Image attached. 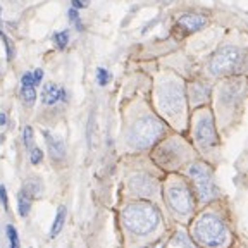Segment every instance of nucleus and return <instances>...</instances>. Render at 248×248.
<instances>
[{
  "label": "nucleus",
  "instance_id": "9d476101",
  "mask_svg": "<svg viewBox=\"0 0 248 248\" xmlns=\"http://www.w3.org/2000/svg\"><path fill=\"white\" fill-rule=\"evenodd\" d=\"M67 93L66 90L54 83H46L42 88V104L45 105H55L59 102H66Z\"/></svg>",
  "mask_w": 248,
  "mask_h": 248
},
{
  "label": "nucleus",
  "instance_id": "c756f323",
  "mask_svg": "<svg viewBox=\"0 0 248 248\" xmlns=\"http://www.w3.org/2000/svg\"><path fill=\"white\" fill-rule=\"evenodd\" d=\"M0 202H2V205H4V209H7V190H5L4 185H0Z\"/></svg>",
  "mask_w": 248,
  "mask_h": 248
},
{
  "label": "nucleus",
  "instance_id": "f3484780",
  "mask_svg": "<svg viewBox=\"0 0 248 248\" xmlns=\"http://www.w3.org/2000/svg\"><path fill=\"white\" fill-rule=\"evenodd\" d=\"M17 209H19V214L23 217H26L28 214H30V209H31V197L24 190H21L19 195H17Z\"/></svg>",
  "mask_w": 248,
  "mask_h": 248
},
{
  "label": "nucleus",
  "instance_id": "4be33fe9",
  "mask_svg": "<svg viewBox=\"0 0 248 248\" xmlns=\"http://www.w3.org/2000/svg\"><path fill=\"white\" fill-rule=\"evenodd\" d=\"M174 243L179 245V247H183V248H197L190 241V238L186 236V234H183V232H178V234H176V236H174Z\"/></svg>",
  "mask_w": 248,
  "mask_h": 248
},
{
  "label": "nucleus",
  "instance_id": "9b49d317",
  "mask_svg": "<svg viewBox=\"0 0 248 248\" xmlns=\"http://www.w3.org/2000/svg\"><path fill=\"white\" fill-rule=\"evenodd\" d=\"M43 136H45V143L48 147V152H50L52 157L57 160L64 159L66 157V145H64V141L48 131H43Z\"/></svg>",
  "mask_w": 248,
  "mask_h": 248
},
{
  "label": "nucleus",
  "instance_id": "5701e85b",
  "mask_svg": "<svg viewBox=\"0 0 248 248\" xmlns=\"http://www.w3.org/2000/svg\"><path fill=\"white\" fill-rule=\"evenodd\" d=\"M7 236L11 241V248H19V238H17V231L14 229V226H7Z\"/></svg>",
  "mask_w": 248,
  "mask_h": 248
},
{
  "label": "nucleus",
  "instance_id": "a878e982",
  "mask_svg": "<svg viewBox=\"0 0 248 248\" xmlns=\"http://www.w3.org/2000/svg\"><path fill=\"white\" fill-rule=\"evenodd\" d=\"M67 16H69V19L73 21L74 24H76L78 30L81 31V30H83V26H81V21H79V14H78L76 9H69V11H67Z\"/></svg>",
  "mask_w": 248,
  "mask_h": 248
},
{
  "label": "nucleus",
  "instance_id": "c85d7f7f",
  "mask_svg": "<svg viewBox=\"0 0 248 248\" xmlns=\"http://www.w3.org/2000/svg\"><path fill=\"white\" fill-rule=\"evenodd\" d=\"M71 4H73V9L79 11V9H86L90 5V0H71Z\"/></svg>",
  "mask_w": 248,
  "mask_h": 248
},
{
  "label": "nucleus",
  "instance_id": "39448f33",
  "mask_svg": "<svg viewBox=\"0 0 248 248\" xmlns=\"http://www.w3.org/2000/svg\"><path fill=\"white\" fill-rule=\"evenodd\" d=\"M190 176L195 183L197 193L202 202H207L217 195V188L214 185V176L212 170L205 166V164L197 162L190 167Z\"/></svg>",
  "mask_w": 248,
  "mask_h": 248
},
{
  "label": "nucleus",
  "instance_id": "6ab92c4d",
  "mask_svg": "<svg viewBox=\"0 0 248 248\" xmlns=\"http://www.w3.org/2000/svg\"><path fill=\"white\" fill-rule=\"evenodd\" d=\"M52 40H54V43L59 46V48H66L67 42H69V31H57V33H54V36H52Z\"/></svg>",
  "mask_w": 248,
  "mask_h": 248
},
{
  "label": "nucleus",
  "instance_id": "4468645a",
  "mask_svg": "<svg viewBox=\"0 0 248 248\" xmlns=\"http://www.w3.org/2000/svg\"><path fill=\"white\" fill-rule=\"evenodd\" d=\"M241 93H243V85H241V83L240 85L229 83V85H226L224 90H222V98H224V102H232V100H236Z\"/></svg>",
  "mask_w": 248,
  "mask_h": 248
},
{
  "label": "nucleus",
  "instance_id": "7c9ffc66",
  "mask_svg": "<svg viewBox=\"0 0 248 248\" xmlns=\"http://www.w3.org/2000/svg\"><path fill=\"white\" fill-rule=\"evenodd\" d=\"M33 78H35L36 85H40V83H42V79H43V71L42 69H35V71H33Z\"/></svg>",
  "mask_w": 248,
  "mask_h": 248
},
{
  "label": "nucleus",
  "instance_id": "2eb2a0df",
  "mask_svg": "<svg viewBox=\"0 0 248 248\" xmlns=\"http://www.w3.org/2000/svg\"><path fill=\"white\" fill-rule=\"evenodd\" d=\"M64 222H66V207H59L57 214H55L54 224H52L50 229V236L55 238L61 232V229L64 228Z\"/></svg>",
  "mask_w": 248,
  "mask_h": 248
},
{
  "label": "nucleus",
  "instance_id": "20e7f679",
  "mask_svg": "<svg viewBox=\"0 0 248 248\" xmlns=\"http://www.w3.org/2000/svg\"><path fill=\"white\" fill-rule=\"evenodd\" d=\"M243 61V54L236 46H222L210 61V73L219 76V74H228L236 71Z\"/></svg>",
  "mask_w": 248,
  "mask_h": 248
},
{
  "label": "nucleus",
  "instance_id": "f257e3e1",
  "mask_svg": "<svg viewBox=\"0 0 248 248\" xmlns=\"http://www.w3.org/2000/svg\"><path fill=\"white\" fill-rule=\"evenodd\" d=\"M124 226L135 234H148L160 222V214L150 203H131L123 210Z\"/></svg>",
  "mask_w": 248,
  "mask_h": 248
},
{
  "label": "nucleus",
  "instance_id": "dca6fc26",
  "mask_svg": "<svg viewBox=\"0 0 248 248\" xmlns=\"http://www.w3.org/2000/svg\"><path fill=\"white\" fill-rule=\"evenodd\" d=\"M24 191H26L28 195H30L31 198H36V197H40V193H42V181H40L38 178H30L26 181V185H24V188H23Z\"/></svg>",
  "mask_w": 248,
  "mask_h": 248
},
{
  "label": "nucleus",
  "instance_id": "412c9836",
  "mask_svg": "<svg viewBox=\"0 0 248 248\" xmlns=\"http://www.w3.org/2000/svg\"><path fill=\"white\" fill-rule=\"evenodd\" d=\"M95 76H97V83L100 86H105L107 83H110V79H112V74L108 73L107 69H104V67H98Z\"/></svg>",
  "mask_w": 248,
  "mask_h": 248
},
{
  "label": "nucleus",
  "instance_id": "7ed1b4c3",
  "mask_svg": "<svg viewBox=\"0 0 248 248\" xmlns=\"http://www.w3.org/2000/svg\"><path fill=\"white\" fill-rule=\"evenodd\" d=\"M164 124L157 117L145 116L133 124L129 131V143L135 148H148L162 136Z\"/></svg>",
  "mask_w": 248,
  "mask_h": 248
},
{
  "label": "nucleus",
  "instance_id": "ddd939ff",
  "mask_svg": "<svg viewBox=\"0 0 248 248\" xmlns=\"http://www.w3.org/2000/svg\"><path fill=\"white\" fill-rule=\"evenodd\" d=\"M157 154H167V159H164L162 166H170V164H174L179 160V152L178 148L174 147V143H167V145H162V147L157 150Z\"/></svg>",
  "mask_w": 248,
  "mask_h": 248
},
{
  "label": "nucleus",
  "instance_id": "bb28decb",
  "mask_svg": "<svg viewBox=\"0 0 248 248\" xmlns=\"http://www.w3.org/2000/svg\"><path fill=\"white\" fill-rule=\"evenodd\" d=\"M93 126H95V117H93V114H92L88 121V129H86V138H88L90 147H93Z\"/></svg>",
  "mask_w": 248,
  "mask_h": 248
},
{
  "label": "nucleus",
  "instance_id": "cd10ccee",
  "mask_svg": "<svg viewBox=\"0 0 248 248\" xmlns=\"http://www.w3.org/2000/svg\"><path fill=\"white\" fill-rule=\"evenodd\" d=\"M21 86H36L33 73H24L23 74V78H21Z\"/></svg>",
  "mask_w": 248,
  "mask_h": 248
},
{
  "label": "nucleus",
  "instance_id": "1a4fd4ad",
  "mask_svg": "<svg viewBox=\"0 0 248 248\" xmlns=\"http://www.w3.org/2000/svg\"><path fill=\"white\" fill-rule=\"evenodd\" d=\"M129 188L138 197H152L157 191V183L148 174H135L129 179Z\"/></svg>",
  "mask_w": 248,
  "mask_h": 248
},
{
  "label": "nucleus",
  "instance_id": "393cba45",
  "mask_svg": "<svg viewBox=\"0 0 248 248\" xmlns=\"http://www.w3.org/2000/svg\"><path fill=\"white\" fill-rule=\"evenodd\" d=\"M23 140L26 147H33V128L31 126H26L23 131Z\"/></svg>",
  "mask_w": 248,
  "mask_h": 248
},
{
  "label": "nucleus",
  "instance_id": "6e6552de",
  "mask_svg": "<svg viewBox=\"0 0 248 248\" xmlns=\"http://www.w3.org/2000/svg\"><path fill=\"white\" fill-rule=\"evenodd\" d=\"M195 138H197L198 145H200L203 150H209V148L216 147V145L219 143V141H217L216 128H214V121L209 114L198 117L197 126H195Z\"/></svg>",
  "mask_w": 248,
  "mask_h": 248
},
{
  "label": "nucleus",
  "instance_id": "423d86ee",
  "mask_svg": "<svg viewBox=\"0 0 248 248\" xmlns=\"http://www.w3.org/2000/svg\"><path fill=\"white\" fill-rule=\"evenodd\" d=\"M183 104H185V95H183V88L178 83H166L160 86L159 90V105L160 110L169 116H178L183 110Z\"/></svg>",
  "mask_w": 248,
  "mask_h": 248
},
{
  "label": "nucleus",
  "instance_id": "aec40b11",
  "mask_svg": "<svg viewBox=\"0 0 248 248\" xmlns=\"http://www.w3.org/2000/svg\"><path fill=\"white\" fill-rule=\"evenodd\" d=\"M209 95V88H205L203 85H195L193 92H191V97H193L195 102H202L203 98Z\"/></svg>",
  "mask_w": 248,
  "mask_h": 248
},
{
  "label": "nucleus",
  "instance_id": "2f4dec72",
  "mask_svg": "<svg viewBox=\"0 0 248 248\" xmlns=\"http://www.w3.org/2000/svg\"><path fill=\"white\" fill-rule=\"evenodd\" d=\"M5 123H7V114L0 112V126H5Z\"/></svg>",
  "mask_w": 248,
  "mask_h": 248
},
{
  "label": "nucleus",
  "instance_id": "473e14b6",
  "mask_svg": "<svg viewBox=\"0 0 248 248\" xmlns=\"http://www.w3.org/2000/svg\"><path fill=\"white\" fill-rule=\"evenodd\" d=\"M147 248H155V247H147Z\"/></svg>",
  "mask_w": 248,
  "mask_h": 248
},
{
  "label": "nucleus",
  "instance_id": "f8f14e48",
  "mask_svg": "<svg viewBox=\"0 0 248 248\" xmlns=\"http://www.w3.org/2000/svg\"><path fill=\"white\" fill-rule=\"evenodd\" d=\"M178 23L186 31H198L207 24V17L202 14H183L178 19Z\"/></svg>",
  "mask_w": 248,
  "mask_h": 248
},
{
  "label": "nucleus",
  "instance_id": "f03ea898",
  "mask_svg": "<svg viewBox=\"0 0 248 248\" xmlns=\"http://www.w3.org/2000/svg\"><path fill=\"white\" fill-rule=\"evenodd\" d=\"M193 236L198 243L205 245V247H221L224 245L228 238L224 224L217 216L214 214H203V216L195 222Z\"/></svg>",
  "mask_w": 248,
  "mask_h": 248
},
{
  "label": "nucleus",
  "instance_id": "0eeeda50",
  "mask_svg": "<svg viewBox=\"0 0 248 248\" xmlns=\"http://www.w3.org/2000/svg\"><path fill=\"white\" fill-rule=\"evenodd\" d=\"M167 202H169L170 209L174 212L181 214H190L193 209V197H191L190 190L185 183H174L167 188Z\"/></svg>",
  "mask_w": 248,
  "mask_h": 248
},
{
  "label": "nucleus",
  "instance_id": "b1692460",
  "mask_svg": "<svg viewBox=\"0 0 248 248\" xmlns=\"http://www.w3.org/2000/svg\"><path fill=\"white\" fill-rule=\"evenodd\" d=\"M42 159H43V152L40 150V148H36V147L31 148V152H30L31 164H40V162H42Z\"/></svg>",
  "mask_w": 248,
  "mask_h": 248
},
{
  "label": "nucleus",
  "instance_id": "a211bd4d",
  "mask_svg": "<svg viewBox=\"0 0 248 248\" xmlns=\"http://www.w3.org/2000/svg\"><path fill=\"white\" fill-rule=\"evenodd\" d=\"M21 100L26 105H33L36 100L35 86H21Z\"/></svg>",
  "mask_w": 248,
  "mask_h": 248
}]
</instances>
